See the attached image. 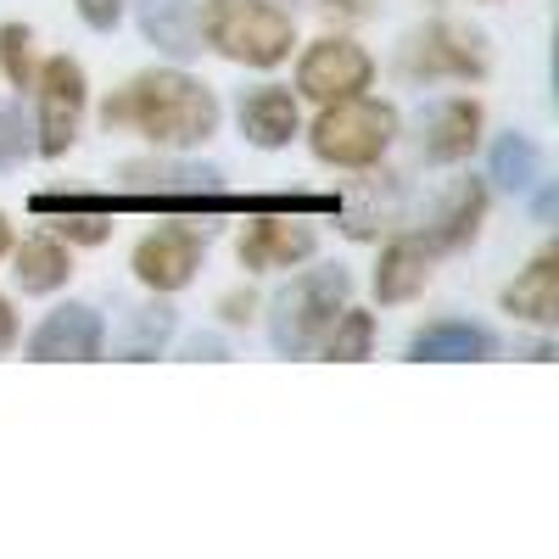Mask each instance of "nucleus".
Segmentation results:
<instances>
[{
	"label": "nucleus",
	"mask_w": 559,
	"mask_h": 559,
	"mask_svg": "<svg viewBox=\"0 0 559 559\" xmlns=\"http://www.w3.org/2000/svg\"><path fill=\"white\" fill-rule=\"evenodd\" d=\"M369 73H376V62H369L364 45H353V39H319V45H308V57L297 68V90L313 96V102H342V96L369 90Z\"/></svg>",
	"instance_id": "423d86ee"
},
{
	"label": "nucleus",
	"mask_w": 559,
	"mask_h": 559,
	"mask_svg": "<svg viewBox=\"0 0 559 559\" xmlns=\"http://www.w3.org/2000/svg\"><path fill=\"white\" fill-rule=\"evenodd\" d=\"M331 7H342V12H364L369 0H331Z\"/></svg>",
	"instance_id": "c756f323"
},
{
	"label": "nucleus",
	"mask_w": 559,
	"mask_h": 559,
	"mask_svg": "<svg viewBox=\"0 0 559 559\" xmlns=\"http://www.w3.org/2000/svg\"><path fill=\"white\" fill-rule=\"evenodd\" d=\"M68 274H73V258H68L62 241L34 236V241H23V247L12 252V280H17L28 297H45V292L68 286Z\"/></svg>",
	"instance_id": "f3484780"
},
{
	"label": "nucleus",
	"mask_w": 559,
	"mask_h": 559,
	"mask_svg": "<svg viewBox=\"0 0 559 559\" xmlns=\"http://www.w3.org/2000/svg\"><path fill=\"white\" fill-rule=\"evenodd\" d=\"M107 129H140L157 146H202L218 129L213 90L191 73H140L123 96L107 102Z\"/></svg>",
	"instance_id": "f257e3e1"
},
{
	"label": "nucleus",
	"mask_w": 559,
	"mask_h": 559,
	"mask_svg": "<svg viewBox=\"0 0 559 559\" xmlns=\"http://www.w3.org/2000/svg\"><path fill=\"white\" fill-rule=\"evenodd\" d=\"M419 364H464V358H487L492 353V336L476 331V324H459V319H442V324H426L408 347Z\"/></svg>",
	"instance_id": "a211bd4d"
},
{
	"label": "nucleus",
	"mask_w": 559,
	"mask_h": 559,
	"mask_svg": "<svg viewBox=\"0 0 559 559\" xmlns=\"http://www.w3.org/2000/svg\"><path fill=\"white\" fill-rule=\"evenodd\" d=\"M79 12H84L90 28H112L123 17V0H79Z\"/></svg>",
	"instance_id": "b1692460"
},
{
	"label": "nucleus",
	"mask_w": 559,
	"mask_h": 559,
	"mask_svg": "<svg viewBox=\"0 0 559 559\" xmlns=\"http://www.w3.org/2000/svg\"><path fill=\"white\" fill-rule=\"evenodd\" d=\"M347 308V274L342 269H313L302 274L292 292H280L274 302V347L280 353H313L324 342V331L336 324V313Z\"/></svg>",
	"instance_id": "20e7f679"
},
{
	"label": "nucleus",
	"mask_w": 559,
	"mask_h": 559,
	"mask_svg": "<svg viewBox=\"0 0 559 559\" xmlns=\"http://www.w3.org/2000/svg\"><path fill=\"white\" fill-rule=\"evenodd\" d=\"M34 96H39V152L62 157L84 123V68L73 57H51L34 73Z\"/></svg>",
	"instance_id": "39448f33"
},
{
	"label": "nucleus",
	"mask_w": 559,
	"mask_h": 559,
	"mask_svg": "<svg viewBox=\"0 0 559 559\" xmlns=\"http://www.w3.org/2000/svg\"><path fill=\"white\" fill-rule=\"evenodd\" d=\"M34 213H62V236L79 241V247H102L107 241V229H112V197H34Z\"/></svg>",
	"instance_id": "dca6fc26"
},
{
	"label": "nucleus",
	"mask_w": 559,
	"mask_h": 559,
	"mask_svg": "<svg viewBox=\"0 0 559 559\" xmlns=\"http://www.w3.org/2000/svg\"><path fill=\"white\" fill-rule=\"evenodd\" d=\"M313 229L297 218H280V213H258L252 229L241 236V263L247 269H292L302 258H313Z\"/></svg>",
	"instance_id": "9d476101"
},
{
	"label": "nucleus",
	"mask_w": 559,
	"mask_h": 559,
	"mask_svg": "<svg viewBox=\"0 0 559 559\" xmlns=\"http://www.w3.org/2000/svg\"><path fill=\"white\" fill-rule=\"evenodd\" d=\"M503 308L515 319H532V324H554L559 319V258L554 252L532 258V269L503 292Z\"/></svg>",
	"instance_id": "4468645a"
},
{
	"label": "nucleus",
	"mask_w": 559,
	"mask_h": 559,
	"mask_svg": "<svg viewBox=\"0 0 559 559\" xmlns=\"http://www.w3.org/2000/svg\"><path fill=\"white\" fill-rule=\"evenodd\" d=\"M241 134L252 140V146H263V152L292 146V134H297V102H292V90L263 84V90H252V96H241Z\"/></svg>",
	"instance_id": "9b49d317"
},
{
	"label": "nucleus",
	"mask_w": 559,
	"mask_h": 559,
	"mask_svg": "<svg viewBox=\"0 0 559 559\" xmlns=\"http://www.w3.org/2000/svg\"><path fill=\"white\" fill-rule=\"evenodd\" d=\"M481 213H487V191H481L476 179L459 185L453 202L442 207V218H437V229H431L426 247H431V252H437V247H464V241H471L476 229H481Z\"/></svg>",
	"instance_id": "6ab92c4d"
},
{
	"label": "nucleus",
	"mask_w": 559,
	"mask_h": 559,
	"mask_svg": "<svg viewBox=\"0 0 559 559\" xmlns=\"http://www.w3.org/2000/svg\"><path fill=\"white\" fill-rule=\"evenodd\" d=\"M492 179L509 185V191H526V185L537 179V146L526 134H503L492 146Z\"/></svg>",
	"instance_id": "412c9836"
},
{
	"label": "nucleus",
	"mask_w": 559,
	"mask_h": 559,
	"mask_svg": "<svg viewBox=\"0 0 559 559\" xmlns=\"http://www.w3.org/2000/svg\"><path fill=\"white\" fill-rule=\"evenodd\" d=\"M476 140H481V107L459 96V102L437 107V118L426 129V157L431 163H459V157L476 152Z\"/></svg>",
	"instance_id": "2eb2a0df"
},
{
	"label": "nucleus",
	"mask_w": 559,
	"mask_h": 559,
	"mask_svg": "<svg viewBox=\"0 0 559 559\" xmlns=\"http://www.w3.org/2000/svg\"><path fill=\"white\" fill-rule=\"evenodd\" d=\"M224 319L229 324H247L252 319V297H224Z\"/></svg>",
	"instance_id": "bb28decb"
},
{
	"label": "nucleus",
	"mask_w": 559,
	"mask_h": 559,
	"mask_svg": "<svg viewBox=\"0 0 559 559\" xmlns=\"http://www.w3.org/2000/svg\"><path fill=\"white\" fill-rule=\"evenodd\" d=\"M191 358H224V347H218V342H202V336H197V342H191Z\"/></svg>",
	"instance_id": "cd10ccee"
},
{
	"label": "nucleus",
	"mask_w": 559,
	"mask_h": 559,
	"mask_svg": "<svg viewBox=\"0 0 559 559\" xmlns=\"http://www.w3.org/2000/svg\"><path fill=\"white\" fill-rule=\"evenodd\" d=\"M0 57H7V73H12V84L17 90H28L34 84V51H28V28H7L0 34Z\"/></svg>",
	"instance_id": "5701e85b"
},
{
	"label": "nucleus",
	"mask_w": 559,
	"mask_h": 559,
	"mask_svg": "<svg viewBox=\"0 0 559 559\" xmlns=\"http://www.w3.org/2000/svg\"><path fill=\"white\" fill-rule=\"evenodd\" d=\"M197 28L207 34V45L229 62H247V68H274L292 57L297 28L292 17L269 7V0H207Z\"/></svg>",
	"instance_id": "f03ea898"
},
{
	"label": "nucleus",
	"mask_w": 559,
	"mask_h": 559,
	"mask_svg": "<svg viewBox=\"0 0 559 559\" xmlns=\"http://www.w3.org/2000/svg\"><path fill=\"white\" fill-rule=\"evenodd\" d=\"M140 34L168 57H197V7L191 0H140Z\"/></svg>",
	"instance_id": "f8f14e48"
},
{
	"label": "nucleus",
	"mask_w": 559,
	"mask_h": 559,
	"mask_svg": "<svg viewBox=\"0 0 559 559\" xmlns=\"http://www.w3.org/2000/svg\"><path fill=\"white\" fill-rule=\"evenodd\" d=\"M23 152V140H17V112L0 107V163H12Z\"/></svg>",
	"instance_id": "393cba45"
},
{
	"label": "nucleus",
	"mask_w": 559,
	"mask_h": 559,
	"mask_svg": "<svg viewBox=\"0 0 559 559\" xmlns=\"http://www.w3.org/2000/svg\"><path fill=\"white\" fill-rule=\"evenodd\" d=\"M168 336H174V313L168 308H140L134 313V336H129V358H152Z\"/></svg>",
	"instance_id": "4be33fe9"
},
{
	"label": "nucleus",
	"mask_w": 559,
	"mask_h": 559,
	"mask_svg": "<svg viewBox=\"0 0 559 559\" xmlns=\"http://www.w3.org/2000/svg\"><path fill=\"white\" fill-rule=\"evenodd\" d=\"M369 342H376V319H369L364 308H342L336 324L324 331V358L358 364V358H369Z\"/></svg>",
	"instance_id": "aec40b11"
},
{
	"label": "nucleus",
	"mask_w": 559,
	"mask_h": 559,
	"mask_svg": "<svg viewBox=\"0 0 559 559\" xmlns=\"http://www.w3.org/2000/svg\"><path fill=\"white\" fill-rule=\"evenodd\" d=\"M392 134H397V112L386 102L342 96V102H324L313 123V152L319 163H336V168H369L386 157Z\"/></svg>",
	"instance_id": "7ed1b4c3"
},
{
	"label": "nucleus",
	"mask_w": 559,
	"mask_h": 559,
	"mask_svg": "<svg viewBox=\"0 0 559 559\" xmlns=\"http://www.w3.org/2000/svg\"><path fill=\"white\" fill-rule=\"evenodd\" d=\"M12 342H17V319H12V302L0 297V353H7Z\"/></svg>",
	"instance_id": "a878e982"
},
{
	"label": "nucleus",
	"mask_w": 559,
	"mask_h": 559,
	"mask_svg": "<svg viewBox=\"0 0 559 559\" xmlns=\"http://www.w3.org/2000/svg\"><path fill=\"white\" fill-rule=\"evenodd\" d=\"M197 263H202V236H197V229H185V224H163V229H152V236L134 247V274L146 280L152 292L191 286Z\"/></svg>",
	"instance_id": "0eeeda50"
},
{
	"label": "nucleus",
	"mask_w": 559,
	"mask_h": 559,
	"mask_svg": "<svg viewBox=\"0 0 559 559\" xmlns=\"http://www.w3.org/2000/svg\"><path fill=\"white\" fill-rule=\"evenodd\" d=\"M408 68L414 73H431V79H481L487 57H481V39L459 23H431L408 45Z\"/></svg>",
	"instance_id": "6e6552de"
},
{
	"label": "nucleus",
	"mask_w": 559,
	"mask_h": 559,
	"mask_svg": "<svg viewBox=\"0 0 559 559\" xmlns=\"http://www.w3.org/2000/svg\"><path fill=\"white\" fill-rule=\"evenodd\" d=\"M12 252V224H7V213H0V258Z\"/></svg>",
	"instance_id": "c85d7f7f"
},
{
	"label": "nucleus",
	"mask_w": 559,
	"mask_h": 559,
	"mask_svg": "<svg viewBox=\"0 0 559 559\" xmlns=\"http://www.w3.org/2000/svg\"><path fill=\"white\" fill-rule=\"evenodd\" d=\"M426 280H431V247L426 241H392L381 252V269H376V297L381 302H408L426 292Z\"/></svg>",
	"instance_id": "ddd939ff"
},
{
	"label": "nucleus",
	"mask_w": 559,
	"mask_h": 559,
	"mask_svg": "<svg viewBox=\"0 0 559 559\" xmlns=\"http://www.w3.org/2000/svg\"><path fill=\"white\" fill-rule=\"evenodd\" d=\"M102 342H107L102 313L84 308V302H73V308H57V313L28 336V358H39V364H57V358L90 364V358H102Z\"/></svg>",
	"instance_id": "1a4fd4ad"
}]
</instances>
